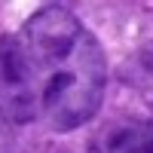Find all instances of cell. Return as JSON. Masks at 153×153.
<instances>
[{
  "mask_svg": "<svg viewBox=\"0 0 153 153\" xmlns=\"http://www.w3.org/2000/svg\"><path fill=\"white\" fill-rule=\"evenodd\" d=\"M22 40L40 83V110L55 132L80 129L98 113L107 86L104 49L61 6H43L22 25Z\"/></svg>",
  "mask_w": 153,
  "mask_h": 153,
  "instance_id": "obj_1",
  "label": "cell"
},
{
  "mask_svg": "<svg viewBox=\"0 0 153 153\" xmlns=\"http://www.w3.org/2000/svg\"><path fill=\"white\" fill-rule=\"evenodd\" d=\"M0 113L16 123H34L40 110V83L22 34L0 37Z\"/></svg>",
  "mask_w": 153,
  "mask_h": 153,
  "instance_id": "obj_2",
  "label": "cell"
},
{
  "mask_svg": "<svg viewBox=\"0 0 153 153\" xmlns=\"http://www.w3.org/2000/svg\"><path fill=\"white\" fill-rule=\"evenodd\" d=\"M95 153H153V120H129L113 126Z\"/></svg>",
  "mask_w": 153,
  "mask_h": 153,
  "instance_id": "obj_3",
  "label": "cell"
},
{
  "mask_svg": "<svg viewBox=\"0 0 153 153\" xmlns=\"http://www.w3.org/2000/svg\"><path fill=\"white\" fill-rule=\"evenodd\" d=\"M6 113H0V153H16V129Z\"/></svg>",
  "mask_w": 153,
  "mask_h": 153,
  "instance_id": "obj_4",
  "label": "cell"
},
{
  "mask_svg": "<svg viewBox=\"0 0 153 153\" xmlns=\"http://www.w3.org/2000/svg\"><path fill=\"white\" fill-rule=\"evenodd\" d=\"M138 68H141V74L153 83V43H147L141 52H138Z\"/></svg>",
  "mask_w": 153,
  "mask_h": 153,
  "instance_id": "obj_5",
  "label": "cell"
}]
</instances>
